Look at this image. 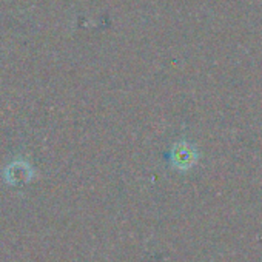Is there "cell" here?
<instances>
[{"label": "cell", "instance_id": "1", "mask_svg": "<svg viewBox=\"0 0 262 262\" xmlns=\"http://www.w3.org/2000/svg\"><path fill=\"white\" fill-rule=\"evenodd\" d=\"M196 162V151L188 144H179L173 150V164L178 168H190Z\"/></svg>", "mask_w": 262, "mask_h": 262}]
</instances>
